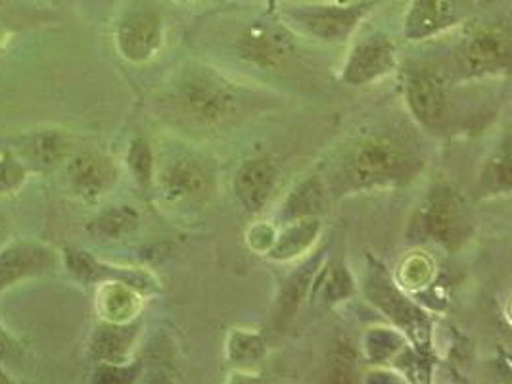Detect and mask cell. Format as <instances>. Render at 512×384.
<instances>
[{
    "label": "cell",
    "instance_id": "1",
    "mask_svg": "<svg viewBox=\"0 0 512 384\" xmlns=\"http://www.w3.org/2000/svg\"><path fill=\"white\" fill-rule=\"evenodd\" d=\"M420 160L405 144L376 137L357 144L344 164V175L355 189H376L407 183Z\"/></svg>",
    "mask_w": 512,
    "mask_h": 384
},
{
    "label": "cell",
    "instance_id": "2",
    "mask_svg": "<svg viewBox=\"0 0 512 384\" xmlns=\"http://www.w3.org/2000/svg\"><path fill=\"white\" fill-rule=\"evenodd\" d=\"M181 110L202 125H221L233 116L236 93L231 83L210 68L187 73L177 89Z\"/></svg>",
    "mask_w": 512,
    "mask_h": 384
},
{
    "label": "cell",
    "instance_id": "3",
    "mask_svg": "<svg viewBox=\"0 0 512 384\" xmlns=\"http://www.w3.org/2000/svg\"><path fill=\"white\" fill-rule=\"evenodd\" d=\"M465 200L459 192L449 185H438L428 194L424 206L420 208V235L424 239L434 240L445 248L453 250L461 246L470 235V214L466 210Z\"/></svg>",
    "mask_w": 512,
    "mask_h": 384
},
{
    "label": "cell",
    "instance_id": "4",
    "mask_svg": "<svg viewBox=\"0 0 512 384\" xmlns=\"http://www.w3.org/2000/svg\"><path fill=\"white\" fill-rule=\"evenodd\" d=\"M373 6L374 2H355L346 6H300L286 10L284 16L303 33L319 41L340 43L350 37Z\"/></svg>",
    "mask_w": 512,
    "mask_h": 384
},
{
    "label": "cell",
    "instance_id": "5",
    "mask_svg": "<svg viewBox=\"0 0 512 384\" xmlns=\"http://www.w3.org/2000/svg\"><path fill=\"white\" fill-rule=\"evenodd\" d=\"M117 50L131 64L152 60L163 45L162 14L150 4L129 8L117 25Z\"/></svg>",
    "mask_w": 512,
    "mask_h": 384
},
{
    "label": "cell",
    "instance_id": "6",
    "mask_svg": "<svg viewBox=\"0 0 512 384\" xmlns=\"http://www.w3.org/2000/svg\"><path fill=\"white\" fill-rule=\"evenodd\" d=\"M238 52L248 64L261 70H277L294 56L296 41L286 25L257 20L244 29Z\"/></svg>",
    "mask_w": 512,
    "mask_h": 384
},
{
    "label": "cell",
    "instance_id": "7",
    "mask_svg": "<svg viewBox=\"0 0 512 384\" xmlns=\"http://www.w3.org/2000/svg\"><path fill=\"white\" fill-rule=\"evenodd\" d=\"M397 64V48L384 33H374L361 39L348 56L342 81L351 87H363L382 79Z\"/></svg>",
    "mask_w": 512,
    "mask_h": 384
},
{
    "label": "cell",
    "instance_id": "8",
    "mask_svg": "<svg viewBox=\"0 0 512 384\" xmlns=\"http://www.w3.org/2000/svg\"><path fill=\"white\" fill-rule=\"evenodd\" d=\"M470 12L468 0H413L403 20V35L409 41L430 39L463 22Z\"/></svg>",
    "mask_w": 512,
    "mask_h": 384
},
{
    "label": "cell",
    "instance_id": "9",
    "mask_svg": "<svg viewBox=\"0 0 512 384\" xmlns=\"http://www.w3.org/2000/svg\"><path fill=\"white\" fill-rule=\"evenodd\" d=\"M465 68L472 75H488L507 70L511 64V31L507 25L478 27L465 43Z\"/></svg>",
    "mask_w": 512,
    "mask_h": 384
},
{
    "label": "cell",
    "instance_id": "10",
    "mask_svg": "<svg viewBox=\"0 0 512 384\" xmlns=\"http://www.w3.org/2000/svg\"><path fill=\"white\" fill-rule=\"evenodd\" d=\"M213 171L204 160L183 156L171 162L160 175V192L171 204L194 202L211 189Z\"/></svg>",
    "mask_w": 512,
    "mask_h": 384
},
{
    "label": "cell",
    "instance_id": "11",
    "mask_svg": "<svg viewBox=\"0 0 512 384\" xmlns=\"http://www.w3.org/2000/svg\"><path fill=\"white\" fill-rule=\"evenodd\" d=\"M58 265V256L52 248L37 242H16L0 250V296L4 290L29 279L43 275Z\"/></svg>",
    "mask_w": 512,
    "mask_h": 384
},
{
    "label": "cell",
    "instance_id": "12",
    "mask_svg": "<svg viewBox=\"0 0 512 384\" xmlns=\"http://www.w3.org/2000/svg\"><path fill=\"white\" fill-rule=\"evenodd\" d=\"M279 183V168L267 156L246 160L234 175V194L250 214L261 212Z\"/></svg>",
    "mask_w": 512,
    "mask_h": 384
},
{
    "label": "cell",
    "instance_id": "13",
    "mask_svg": "<svg viewBox=\"0 0 512 384\" xmlns=\"http://www.w3.org/2000/svg\"><path fill=\"white\" fill-rule=\"evenodd\" d=\"M405 100L415 120L428 129L442 123L447 110V93L442 77L432 70L409 73L405 81Z\"/></svg>",
    "mask_w": 512,
    "mask_h": 384
},
{
    "label": "cell",
    "instance_id": "14",
    "mask_svg": "<svg viewBox=\"0 0 512 384\" xmlns=\"http://www.w3.org/2000/svg\"><path fill=\"white\" fill-rule=\"evenodd\" d=\"M68 181L75 194L87 202H96L112 191L117 181L114 162L102 154L85 152L73 158L68 166Z\"/></svg>",
    "mask_w": 512,
    "mask_h": 384
},
{
    "label": "cell",
    "instance_id": "15",
    "mask_svg": "<svg viewBox=\"0 0 512 384\" xmlns=\"http://www.w3.org/2000/svg\"><path fill=\"white\" fill-rule=\"evenodd\" d=\"M367 294L371 302L376 304L388 317H392L399 327L409 333L420 335L426 331V317L415 304H411L392 283L386 279L373 277L367 283Z\"/></svg>",
    "mask_w": 512,
    "mask_h": 384
},
{
    "label": "cell",
    "instance_id": "16",
    "mask_svg": "<svg viewBox=\"0 0 512 384\" xmlns=\"http://www.w3.org/2000/svg\"><path fill=\"white\" fill-rule=\"evenodd\" d=\"M137 338V325L106 321L94 331L91 356L100 363H123Z\"/></svg>",
    "mask_w": 512,
    "mask_h": 384
},
{
    "label": "cell",
    "instance_id": "17",
    "mask_svg": "<svg viewBox=\"0 0 512 384\" xmlns=\"http://www.w3.org/2000/svg\"><path fill=\"white\" fill-rule=\"evenodd\" d=\"M321 233L319 217H305L288 221L286 227L275 237L269 256L279 262H288L307 252Z\"/></svg>",
    "mask_w": 512,
    "mask_h": 384
},
{
    "label": "cell",
    "instance_id": "18",
    "mask_svg": "<svg viewBox=\"0 0 512 384\" xmlns=\"http://www.w3.org/2000/svg\"><path fill=\"white\" fill-rule=\"evenodd\" d=\"M100 312L110 323H129L140 310V298L135 287L123 281L106 283L98 296Z\"/></svg>",
    "mask_w": 512,
    "mask_h": 384
},
{
    "label": "cell",
    "instance_id": "19",
    "mask_svg": "<svg viewBox=\"0 0 512 384\" xmlns=\"http://www.w3.org/2000/svg\"><path fill=\"white\" fill-rule=\"evenodd\" d=\"M325 200L326 189L323 179L309 177L288 194L282 206V219L284 223H288L305 217H317L325 206Z\"/></svg>",
    "mask_w": 512,
    "mask_h": 384
},
{
    "label": "cell",
    "instance_id": "20",
    "mask_svg": "<svg viewBox=\"0 0 512 384\" xmlns=\"http://www.w3.org/2000/svg\"><path fill=\"white\" fill-rule=\"evenodd\" d=\"M68 148L70 146L64 135L56 131H43L27 137L20 146V152L25 162H29L33 168L50 169L66 158Z\"/></svg>",
    "mask_w": 512,
    "mask_h": 384
},
{
    "label": "cell",
    "instance_id": "21",
    "mask_svg": "<svg viewBox=\"0 0 512 384\" xmlns=\"http://www.w3.org/2000/svg\"><path fill=\"white\" fill-rule=\"evenodd\" d=\"M139 227V214L131 206L104 210L87 225V231L98 240H119Z\"/></svg>",
    "mask_w": 512,
    "mask_h": 384
},
{
    "label": "cell",
    "instance_id": "22",
    "mask_svg": "<svg viewBox=\"0 0 512 384\" xmlns=\"http://www.w3.org/2000/svg\"><path fill=\"white\" fill-rule=\"evenodd\" d=\"M511 175V150L509 141H505L497 152L489 156L486 166L482 169L480 185L489 194H509L512 185Z\"/></svg>",
    "mask_w": 512,
    "mask_h": 384
},
{
    "label": "cell",
    "instance_id": "23",
    "mask_svg": "<svg viewBox=\"0 0 512 384\" xmlns=\"http://www.w3.org/2000/svg\"><path fill=\"white\" fill-rule=\"evenodd\" d=\"M265 352V340L252 331L234 329L227 338V360L234 365L252 367L265 358Z\"/></svg>",
    "mask_w": 512,
    "mask_h": 384
},
{
    "label": "cell",
    "instance_id": "24",
    "mask_svg": "<svg viewBox=\"0 0 512 384\" xmlns=\"http://www.w3.org/2000/svg\"><path fill=\"white\" fill-rule=\"evenodd\" d=\"M317 265H319L317 260H311V262L303 264L296 273H292L288 277V281L284 283V288L280 292L279 317H288L290 313H294V310L300 306L303 296L309 290V285L313 283Z\"/></svg>",
    "mask_w": 512,
    "mask_h": 384
},
{
    "label": "cell",
    "instance_id": "25",
    "mask_svg": "<svg viewBox=\"0 0 512 384\" xmlns=\"http://www.w3.org/2000/svg\"><path fill=\"white\" fill-rule=\"evenodd\" d=\"M127 166L140 187H150L154 183V154L146 139H135L131 143L127 152Z\"/></svg>",
    "mask_w": 512,
    "mask_h": 384
},
{
    "label": "cell",
    "instance_id": "26",
    "mask_svg": "<svg viewBox=\"0 0 512 384\" xmlns=\"http://www.w3.org/2000/svg\"><path fill=\"white\" fill-rule=\"evenodd\" d=\"M66 267L81 283H96L108 275L110 267L98 264L93 256L81 250H66Z\"/></svg>",
    "mask_w": 512,
    "mask_h": 384
},
{
    "label": "cell",
    "instance_id": "27",
    "mask_svg": "<svg viewBox=\"0 0 512 384\" xmlns=\"http://www.w3.org/2000/svg\"><path fill=\"white\" fill-rule=\"evenodd\" d=\"M401 346H403V338L388 329H373L365 336L367 356L369 360L376 363L390 360Z\"/></svg>",
    "mask_w": 512,
    "mask_h": 384
},
{
    "label": "cell",
    "instance_id": "28",
    "mask_svg": "<svg viewBox=\"0 0 512 384\" xmlns=\"http://www.w3.org/2000/svg\"><path fill=\"white\" fill-rule=\"evenodd\" d=\"M351 294H353V279H351L350 271L346 269V265H334L326 273V281L323 285V296H325L326 302L336 304V302L350 298Z\"/></svg>",
    "mask_w": 512,
    "mask_h": 384
},
{
    "label": "cell",
    "instance_id": "29",
    "mask_svg": "<svg viewBox=\"0 0 512 384\" xmlns=\"http://www.w3.org/2000/svg\"><path fill=\"white\" fill-rule=\"evenodd\" d=\"M27 169L14 158L0 160V194L18 191L24 185Z\"/></svg>",
    "mask_w": 512,
    "mask_h": 384
},
{
    "label": "cell",
    "instance_id": "30",
    "mask_svg": "<svg viewBox=\"0 0 512 384\" xmlns=\"http://www.w3.org/2000/svg\"><path fill=\"white\" fill-rule=\"evenodd\" d=\"M403 275H405V281L409 283V287H420L422 283H426L430 279L432 265L426 258L415 256L403 265Z\"/></svg>",
    "mask_w": 512,
    "mask_h": 384
},
{
    "label": "cell",
    "instance_id": "31",
    "mask_svg": "<svg viewBox=\"0 0 512 384\" xmlns=\"http://www.w3.org/2000/svg\"><path fill=\"white\" fill-rule=\"evenodd\" d=\"M275 231L267 225H261L256 227L252 233H250V246L257 250V252H269L273 242H275Z\"/></svg>",
    "mask_w": 512,
    "mask_h": 384
},
{
    "label": "cell",
    "instance_id": "32",
    "mask_svg": "<svg viewBox=\"0 0 512 384\" xmlns=\"http://www.w3.org/2000/svg\"><path fill=\"white\" fill-rule=\"evenodd\" d=\"M6 235H8V219L0 212V244L6 240Z\"/></svg>",
    "mask_w": 512,
    "mask_h": 384
},
{
    "label": "cell",
    "instance_id": "33",
    "mask_svg": "<svg viewBox=\"0 0 512 384\" xmlns=\"http://www.w3.org/2000/svg\"><path fill=\"white\" fill-rule=\"evenodd\" d=\"M8 348H10V342H8V338H6V335H4L2 331H0V356H4Z\"/></svg>",
    "mask_w": 512,
    "mask_h": 384
},
{
    "label": "cell",
    "instance_id": "34",
    "mask_svg": "<svg viewBox=\"0 0 512 384\" xmlns=\"http://www.w3.org/2000/svg\"><path fill=\"white\" fill-rule=\"evenodd\" d=\"M0 383H6V375L2 373V369H0Z\"/></svg>",
    "mask_w": 512,
    "mask_h": 384
},
{
    "label": "cell",
    "instance_id": "35",
    "mask_svg": "<svg viewBox=\"0 0 512 384\" xmlns=\"http://www.w3.org/2000/svg\"><path fill=\"white\" fill-rule=\"evenodd\" d=\"M185 2H196V0H185Z\"/></svg>",
    "mask_w": 512,
    "mask_h": 384
}]
</instances>
